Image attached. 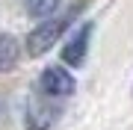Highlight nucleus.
Returning a JSON list of instances; mask_svg holds the SVG:
<instances>
[{
	"instance_id": "nucleus-1",
	"label": "nucleus",
	"mask_w": 133,
	"mask_h": 130,
	"mask_svg": "<svg viewBox=\"0 0 133 130\" xmlns=\"http://www.w3.org/2000/svg\"><path fill=\"white\" fill-rule=\"evenodd\" d=\"M68 21L71 18H50V21H44V24H38L33 33L27 36V56H42V53H48L53 47V42L65 33Z\"/></svg>"
},
{
	"instance_id": "nucleus-2",
	"label": "nucleus",
	"mask_w": 133,
	"mask_h": 130,
	"mask_svg": "<svg viewBox=\"0 0 133 130\" xmlns=\"http://www.w3.org/2000/svg\"><path fill=\"white\" fill-rule=\"evenodd\" d=\"M38 89L48 98H68L74 92V77L68 74V68L50 65V68H44L42 77H38Z\"/></svg>"
},
{
	"instance_id": "nucleus-3",
	"label": "nucleus",
	"mask_w": 133,
	"mask_h": 130,
	"mask_svg": "<svg viewBox=\"0 0 133 130\" xmlns=\"http://www.w3.org/2000/svg\"><path fill=\"white\" fill-rule=\"evenodd\" d=\"M59 118V106L50 101L48 95H36L27 106V127L30 130H44Z\"/></svg>"
},
{
	"instance_id": "nucleus-4",
	"label": "nucleus",
	"mask_w": 133,
	"mask_h": 130,
	"mask_svg": "<svg viewBox=\"0 0 133 130\" xmlns=\"http://www.w3.org/2000/svg\"><path fill=\"white\" fill-rule=\"evenodd\" d=\"M92 24H83L71 39L65 42V47H62V62L65 65H83L86 62V53H89V42H92Z\"/></svg>"
},
{
	"instance_id": "nucleus-5",
	"label": "nucleus",
	"mask_w": 133,
	"mask_h": 130,
	"mask_svg": "<svg viewBox=\"0 0 133 130\" xmlns=\"http://www.w3.org/2000/svg\"><path fill=\"white\" fill-rule=\"evenodd\" d=\"M18 42L12 39V36H6V33H0V71H6V68H12L15 62H18Z\"/></svg>"
},
{
	"instance_id": "nucleus-6",
	"label": "nucleus",
	"mask_w": 133,
	"mask_h": 130,
	"mask_svg": "<svg viewBox=\"0 0 133 130\" xmlns=\"http://www.w3.org/2000/svg\"><path fill=\"white\" fill-rule=\"evenodd\" d=\"M56 6H59V0H27V9H30V15H36V18H48Z\"/></svg>"
}]
</instances>
